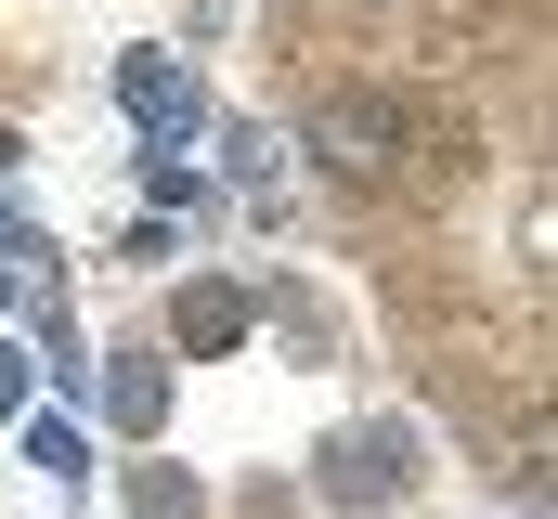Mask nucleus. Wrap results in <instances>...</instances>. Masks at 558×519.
<instances>
[{
  "mask_svg": "<svg viewBox=\"0 0 558 519\" xmlns=\"http://www.w3.org/2000/svg\"><path fill=\"white\" fill-rule=\"evenodd\" d=\"M299 143H312L338 182H403V143H416V118H403L390 92H325Z\"/></svg>",
  "mask_w": 558,
  "mask_h": 519,
  "instance_id": "obj_1",
  "label": "nucleus"
},
{
  "mask_svg": "<svg viewBox=\"0 0 558 519\" xmlns=\"http://www.w3.org/2000/svg\"><path fill=\"white\" fill-rule=\"evenodd\" d=\"M416 481V429H338L325 442V507H390Z\"/></svg>",
  "mask_w": 558,
  "mask_h": 519,
  "instance_id": "obj_2",
  "label": "nucleus"
},
{
  "mask_svg": "<svg viewBox=\"0 0 558 519\" xmlns=\"http://www.w3.org/2000/svg\"><path fill=\"white\" fill-rule=\"evenodd\" d=\"M118 105H131V130H143V143H156V156H169L182 130L208 118V105H195V79H182L169 52H118Z\"/></svg>",
  "mask_w": 558,
  "mask_h": 519,
  "instance_id": "obj_3",
  "label": "nucleus"
},
{
  "mask_svg": "<svg viewBox=\"0 0 558 519\" xmlns=\"http://www.w3.org/2000/svg\"><path fill=\"white\" fill-rule=\"evenodd\" d=\"M247 325H260V312H247V286H182V312H169V338H182L195 364H221Z\"/></svg>",
  "mask_w": 558,
  "mask_h": 519,
  "instance_id": "obj_4",
  "label": "nucleus"
},
{
  "mask_svg": "<svg viewBox=\"0 0 558 519\" xmlns=\"http://www.w3.org/2000/svg\"><path fill=\"white\" fill-rule=\"evenodd\" d=\"M105 415H118L131 442H156V429H169V364H156V351H118V364H105Z\"/></svg>",
  "mask_w": 558,
  "mask_h": 519,
  "instance_id": "obj_5",
  "label": "nucleus"
},
{
  "mask_svg": "<svg viewBox=\"0 0 558 519\" xmlns=\"http://www.w3.org/2000/svg\"><path fill=\"white\" fill-rule=\"evenodd\" d=\"M26 468H52V481L78 494V481H92V429H78V415H26Z\"/></svg>",
  "mask_w": 558,
  "mask_h": 519,
  "instance_id": "obj_6",
  "label": "nucleus"
},
{
  "mask_svg": "<svg viewBox=\"0 0 558 519\" xmlns=\"http://www.w3.org/2000/svg\"><path fill=\"white\" fill-rule=\"evenodd\" d=\"M131 519H208V494L182 468H131Z\"/></svg>",
  "mask_w": 558,
  "mask_h": 519,
  "instance_id": "obj_7",
  "label": "nucleus"
},
{
  "mask_svg": "<svg viewBox=\"0 0 558 519\" xmlns=\"http://www.w3.org/2000/svg\"><path fill=\"white\" fill-rule=\"evenodd\" d=\"M39 351H52V377H65V389L92 377V351H78V325H65V312H39Z\"/></svg>",
  "mask_w": 558,
  "mask_h": 519,
  "instance_id": "obj_8",
  "label": "nucleus"
},
{
  "mask_svg": "<svg viewBox=\"0 0 558 519\" xmlns=\"http://www.w3.org/2000/svg\"><path fill=\"white\" fill-rule=\"evenodd\" d=\"M13 402H26V364H13V351H0V415H13Z\"/></svg>",
  "mask_w": 558,
  "mask_h": 519,
  "instance_id": "obj_9",
  "label": "nucleus"
},
{
  "mask_svg": "<svg viewBox=\"0 0 558 519\" xmlns=\"http://www.w3.org/2000/svg\"><path fill=\"white\" fill-rule=\"evenodd\" d=\"M0 234H13V248H26V260H39V234H26V221H13V208H0Z\"/></svg>",
  "mask_w": 558,
  "mask_h": 519,
  "instance_id": "obj_10",
  "label": "nucleus"
},
{
  "mask_svg": "<svg viewBox=\"0 0 558 519\" xmlns=\"http://www.w3.org/2000/svg\"><path fill=\"white\" fill-rule=\"evenodd\" d=\"M0 312H13V273H0Z\"/></svg>",
  "mask_w": 558,
  "mask_h": 519,
  "instance_id": "obj_11",
  "label": "nucleus"
}]
</instances>
